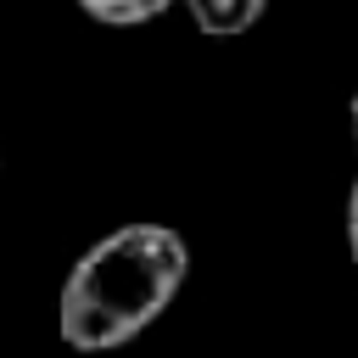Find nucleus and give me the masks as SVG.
<instances>
[{"label": "nucleus", "instance_id": "1", "mask_svg": "<svg viewBox=\"0 0 358 358\" xmlns=\"http://www.w3.org/2000/svg\"><path fill=\"white\" fill-rule=\"evenodd\" d=\"M190 246L168 224H123L101 235L67 274L56 330L73 352L129 347L185 285Z\"/></svg>", "mask_w": 358, "mask_h": 358}, {"label": "nucleus", "instance_id": "2", "mask_svg": "<svg viewBox=\"0 0 358 358\" xmlns=\"http://www.w3.org/2000/svg\"><path fill=\"white\" fill-rule=\"evenodd\" d=\"M185 6H190V17H196L201 34H213V39H235V34H246V28L263 17L268 0H185Z\"/></svg>", "mask_w": 358, "mask_h": 358}, {"label": "nucleus", "instance_id": "3", "mask_svg": "<svg viewBox=\"0 0 358 358\" xmlns=\"http://www.w3.org/2000/svg\"><path fill=\"white\" fill-rule=\"evenodd\" d=\"M95 22H106V28H140V22H151V17H162L173 0H78Z\"/></svg>", "mask_w": 358, "mask_h": 358}, {"label": "nucleus", "instance_id": "4", "mask_svg": "<svg viewBox=\"0 0 358 358\" xmlns=\"http://www.w3.org/2000/svg\"><path fill=\"white\" fill-rule=\"evenodd\" d=\"M347 252H352V268H358V179L347 190Z\"/></svg>", "mask_w": 358, "mask_h": 358}, {"label": "nucleus", "instance_id": "5", "mask_svg": "<svg viewBox=\"0 0 358 358\" xmlns=\"http://www.w3.org/2000/svg\"><path fill=\"white\" fill-rule=\"evenodd\" d=\"M347 129H352V145H358V90H352V101H347Z\"/></svg>", "mask_w": 358, "mask_h": 358}]
</instances>
